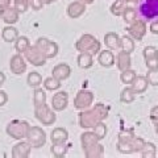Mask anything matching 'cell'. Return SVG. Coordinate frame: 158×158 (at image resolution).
<instances>
[{
  "label": "cell",
  "instance_id": "obj_43",
  "mask_svg": "<svg viewBox=\"0 0 158 158\" xmlns=\"http://www.w3.org/2000/svg\"><path fill=\"white\" fill-rule=\"evenodd\" d=\"M145 65L148 70H156V69H158V57L145 59Z\"/></svg>",
  "mask_w": 158,
  "mask_h": 158
},
{
  "label": "cell",
  "instance_id": "obj_48",
  "mask_svg": "<svg viewBox=\"0 0 158 158\" xmlns=\"http://www.w3.org/2000/svg\"><path fill=\"white\" fill-rule=\"evenodd\" d=\"M9 4H11V0H0V9L9 7Z\"/></svg>",
  "mask_w": 158,
  "mask_h": 158
},
{
  "label": "cell",
  "instance_id": "obj_50",
  "mask_svg": "<svg viewBox=\"0 0 158 158\" xmlns=\"http://www.w3.org/2000/svg\"><path fill=\"white\" fill-rule=\"evenodd\" d=\"M81 2L85 4V6H87V4H92L94 2H95V0H81Z\"/></svg>",
  "mask_w": 158,
  "mask_h": 158
},
{
  "label": "cell",
  "instance_id": "obj_36",
  "mask_svg": "<svg viewBox=\"0 0 158 158\" xmlns=\"http://www.w3.org/2000/svg\"><path fill=\"white\" fill-rule=\"evenodd\" d=\"M92 108L96 111V113L99 115V117H100L102 121H104L106 118L108 117V115H110V110H108V107L106 104H103V103H96Z\"/></svg>",
  "mask_w": 158,
  "mask_h": 158
},
{
  "label": "cell",
  "instance_id": "obj_41",
  "mask_svg": "<svg viewBox=\"0 0 158 158\" xmlns=\"http://www.w3.org/2000/svg\"><path fill=\"white\" fill-rule=\"evenodd\" d=\"M145 78L148 79V83L150 86H158V69H156V70H148Z\"/></svg>",
  "mask_w": 158,
  "mask_h": 158
},
{
  "label": "cell",
  "instance_id": "obj_4",
  "mask_svg": "<svg viewBox=\"0 0 158 158\" xmlns=\"http://www.w3.org/2000/svg\"><path fill=\"white\" fill-rule=\"evenodd\" d=\"M34 116H36V118L41 124L48 125V127L53 125L57 120V116H56V113H54L53 108L46 104L34 107Z\"/></svg>",
  "mask_w": 158,
  "mask_h": 158
},
{
  "label": "cell",
  "instance_id": "obj_2",
  "mask_svg": "<svg viewBox=\"0 0 158 158\" xmlns=\"http://www.w3.org/2000/svg\"><path fill=\"white\" fill-rule=\"evenodd\" d=\"M31 125L28 121L24 120H13L7 125V135L9 137L15 138V140H23L28 135V131Z\"/></svg>",
  "mask_w": 158,
  "mask_h": 158
},
{
  "label": "cell",
  "instance_id": "obj_19",
  "mask_svg": "<svg viewBox=\"0 0 158 158\" xmlns=\"http://www.w3.org/2000/svg\"><path fill=\"white\" fill-rule=\"evenodd\" d=\"M86 11V6L82 2H73L69 4L67 7V15L71 19H78L81 17Z\"/></svg>",
  "mask_w": 158,
  "mask_h": 158
},
{
  "label": "cell",
  "instance_id": "obj_7",
  "mask_svg": "<svg viewBox=\"0 0 158 158\" xmlns=\"http://www.w3.org/2000/svg\"><path fill=\"white\" fill-rule=\"evenodd\" d=\"M135 137V133L132 131H121L118 133L117 138V150L123 154H132V138Z\"/></svg>",
  "mask_w": 158,
  "mask_h": 158
},
{
  "label": "cell",
  "instance_id": "obj_9",
  "mask_svg": "<svg viewBox=\"0 0 158 158\" xmlns=\"http://www.w3.org/2000/svg\"><path fill=\"white\" fill-rule=\"evenodd\" d=\"M146 32H148V27H146V23L144 20H135V21L129 24V27H128L129 37L136 40V41H141V40L145 37Z\"/></svg>",
  "mask_w": 158,
  "mask_h": 158
},
{
  "label": "cell",
  "instance_id": "obj_40",
  "mask_svg": "<svg viewBox=\"0 0 158 158\" xmlns=\"http://www.w3.org/2000/svg\"><path fill=\"white\" fill-rule=\"evenodd\" d=\"M145 144V140L141 137H137L135 136L132 138V150L133 153H140V150L142 149V146Z\"/></svg>",
  "mask_w": 158,
  "mask_h": 158
},
{
  "label": "cell",
  "instance_id": "obj_49",
  "mask_svg": "<svg viewBox=\"0 0 158 158\" xmlns=\"http://www.w3.org/2000/svg\"><path fill=\"white\" fill-rule=\"evenodd\" d=\"M4 82H6V75H4L3 71H0V87L4 85Z\"/></svg>",
  "mask_w": 158,
  "mask_h": 158
},
{
  "label": "cell",
  "instance_id": "obj_24",
  "mask_svg": "<svg viewBox=\"0 0 158 158\" xmlns=\"http://www.w3.org/2000/svg\"><path fill=\"white\" fill-rule=\"evenodd\" d=\"M29 46H31V41H29V38L25 36H19L15 40V49H16V52L19 54L25 53Z\"/></svg>",
  "mask_w": 158,
  "mask_h": 158
},
{
  "label": "cell",
  "instance_id": "obj_35",
  "mask_svg": "<svg viewBox=\"0 0 158 158\" xmlns=\"http://www.w3.org/2000/svg\"><path fill=\"white\" fill-rule=\"evenodd\" d=\"M92 132L96 135V137L99 138V140H103V138L106 137V135H107V132H108V129H107V125L104 124L103 121H99V123H96L95 125L92 127Z\"/></svg>",
  "mask_w": 158,
  "mask_h": 158
},
{
  "label": "cell",
  "instance_id": "obj_38",
  "mask_svg": "<svg viewBox=\"0 0 158 158\" xmlns=\"http://www.w3.org/2000/svg\"><path fill=\"white\" fill-rule=\"evenodd\" d=\"M124 9H125L124 0H116V2L111 6V13L113 16H121L123 12H124Z\"/></svg>",
  "mask_w": 158,
  "mask_h": 158
},
{
  "label": "cell",
  "instance_id": "obj_30",
  "mask_svg": "<svg viewBox=\"0 0 158 158\" xmlns=\"http://www.w3.org/2000/svg\"><path fill=\"white\" fill-rule=\"evenodd\" d=\"M33 104L34 107H38V106H42V104H46V92L42 90V88H36L33 94Z\"/></svg>",
  "mask_w": 158,
  "mask_h": 158
},
{
  "label": "cell",
  "instance_id": "obj_47",
  "mask_svg": "<svg viewBox=\"0 0 158 158\" xmlns=\"http://www.w3.org/2000/svg\"><path fill=\"white\" fill-rule=\"evenodd\" d=\"M149 31H150L153 34H158V20H156V21H153V23L150 24Z\"/></svg>",
  "mask_w": 158,
  "mask_h": 158
},
{
  "label": "cell",
  "instance_id": "obj_3",
  "mask_svg": "<svg viewBox=\"0 0 158 158\" xmlns=\"http://www.w3.org/2000/svg\"><path fill=\"white\" fill-rule=\"evenodd\" d=\"M27 141L34 149L42 148L46 144V133L41 127H31L27 135Z\"/></svg>",
  "mask_w": 158,
  "mask_h": 158
},
{
  "label": "cell",
  "instance_id": "obj_51",
  "mask_svg": "<svg viewBox=\"0 0 158 158\" xmlns=\"http://www.w3.org/2000/svg\"><path fill=\"white\" fill-rule=\"evenodd\" d=\"M54 2H57V0H45V4H52Z\"/></svg>",
  "mask_w": 158,
  "mask_h": 158
},
{
  "label": "cell",
  "instance_id": "obj_32",
  "mask_svg": "<svg viewBox=\"0 0 158 158\" xmlns=\"http://www.w3.org/2000/svg\"><path fill=\"white\" fill-rule=\"evenodd\" d=\"M135 99H136V94L131 87H125L120 94V100L121 103H125V104H129V103L135 102Z\"/></svg>",
  "mask_w": 158,
  "mask_h": 158
},
{
  "label": "cell",
  "instance_id": "obj_52",
  "mask_svg": "<svg viewBox=\"0 0 158 158\" xmlns=\"http://www.w3.org/2000/svg\"><path fill=\"white\" fill-rule=\"evenodd\" d=\"M154 132L158 135V124H154Z\"/></svg>",
  "mask_w": 158,
  "mask_h": 158
},
{
  "label": "cell",
  "instance_id": "obj_6",
  "mask_svg": "<svg viewBox=\"0 0 158 158\" xmlns=\"http://www.w3.org/2000/svg\"><path fill=\"white\" fill-rule=\"evenodd\" d=\"M99 121H102V120L94 108L82 110V112L79 113V127L83 128V129H90V128H92Z\"/></svg>",
  "mask_w": 158,
  "mask_h": 158
},
{
  "label": "cell",
  "instance_id": "obj_13",
  "mask_svg": "<svg viewBox=\"0 0 158 158\" xmlns=\"http://www.w3.org/2000/svg\"><path fill=\"white\" fill-rule=\"evenodd\" d=\"M20 13L15 9V7H6L0 9V19L3 20L8 25H12V24H16L19 21Z\"/></svg>",
  "mask_w": 158,
  "mask_h": 158
},
{
  "label": "cell",
  "instance_id": "obj_18",
  "mask_svg": "<svg viewBox=\"0 0 158 158\" xmlns=\"http://www.w3.org/2000/svg\"><path fill=\"white\" fill-rule=\"evenodd\" d=\"M148 86H149L148 79L142 75H136L135 81L131 83V88L135 91L136 95H138V94H144L148 90Z\"/></svg>",
  "mask_w": 158,
  "mask_h": 158
},
{
  "label": "cell",
  "instance_id": "obj_29",
  "mask_svg": "<svg viewBox=\"0 0 158 158\" xmlns=\"http://www.w3.org/2000/svg\"><path fill=\"white\" fill-rule=\"evenodd\" d=\"M27 83H28V86L32 87V88L40 87V86H41V83H42V77H41V74L37 73V71L29 73V74H28V78H27Z\"/></svg>",
  "mask_w": 158,
  "mask_h": 158
},
{
  "label": "cell",
  "instance_id": "obj_17",
  "mask_svg": "<svg viewBox=\"0 0 158 158\" xmlns=\"http://www.w3.org/2000/svg\"><path fill=\"white\" fill-rule=\"evenodd\" d=\"M116 65H117V69L120 71H124V70H127V69H131V65H132L131 53H127L124 50H121L120 53H117Z\"/></svg>",
  "mask_w": 158,
  "mask_h": 158
},
{
  "label": "cell",
  "instance_id": "obj_46",
  "mask_svg": "<svg viewBox=\"0 0 158 158\" xmlns=\"http://www.w3.org/2000/svg\"><path fill=\"white\" fill-rule=\"evenodd\" d=\"M7 102H8V95H7V92L0 90V107H3Z\"/></svg>",
  "mask_w": 158,
  "mask_h": 158
},
{
  "label": "cell",
  "instance_id": "obj_34",
  "mask_svg": "<svg viewBox=\"0 0 158 158\" xmlns=\"http://www.w3.org/2000/svg\"><path fill=\"white\" fill-rule=\"evenodd\" d=\"M44 87H45V90L49 91H57L61 87V81H58L54 77H49L44 81Z\"/></svg>",
  "mask_w": 158,
  "mask_h": 158
},
{
  "label": "cell",
  "instance_id": "obj_11",
  "mask_svg": "<svg viewBox=\"0 0 158 158\" xmlns=\"http://www.w3.org/2000/svg\"><path fill=\"white\" fill-rule=\"evenodd\" d=\"M9 69L15 75H21L27 71V61L21 54H15L9 61Z\"/></svg>",
  "mask_w": 158,
  "mask_h": 158
},
{
  "label": "cell",
  "instance_id": "obj_45",
  "mask_svg": "<svg viewBox=\"0 0 158 158\" xmlns=\"http://www.w3.org/2000/svg\"><path fill=\"white\" fill-rule=\"evenodd\" d=\"M150 120L153 121V124H158V106L150 110Z\"/></svg>",
  "mask_w": 158,
  "mask_h": 158
},
{
  "label": "cell",
  "instance_id": "obj_14",
  "mask_svg": "<svg viewBox=\"0 0 158 158\" xmlns=\"http://www.w3.org/2000/svg\"><path fill=\"white\" fill-rule=\"evenodd\" d=\"M32 146L28 144V141H20L12 148V157L13 158H27L31 154Z\"/></svg>",
  "mask_w": 158,
  "mask_h": 158
},
{
  "label": "cell",
  "instance_id": "obj_8",
  "mask_svg": "<svg viewBox=\"0 0 158 158\" xmlns=\"http://www.w3.org/2000/svg\"><path fill=\"white\" fill-rule=\"evenodd\" d=\"M92 103H94V94L88 90H81L77 94L75 99H74V107L81 111L90 108Z\"/></svg>",
  "mask_w": 158,
  "mask_h": 158
},
{
  "label": "cell",
  "instance_id": "obj_27",
  "mask_svg": "<svg viewBox=\"0 0 158 158\" xmlns=\"http://www.w3.org/2000/svg\"><path fill=\"white\" fill-rule=\"evenodd\" d=\"M94 63V59H92V54L90 53H81L78 56V66L81 69H90Z\"/></svg>",
  "mask_w": 158,
  "mask_h": 158
},
{
  "label": "cell",
  "instance_id": "obj_12",
  "mask_svg": "<svg viewBox=\"0 0 158 158\" xmlns=\"http://www.w3.org/2000/svg\"><path fill=\"white\" fill-rule=\"evenodd\" d=\"M69 104V94L66 91H58L52 98V108L54 111H63Z\"/></svg>",
  "mask_w": 158,
  "mask_h": 158
},
{
  "label": "cell",
  "instance_id": "obj_28",
  "mask_svg": "<svg viewBox=\"0 0 158 158\" xmlns=\"http://www.w3.org/2000/svg\"><path fill=\"white\" fill-rule=\"evenodd\" d=\"M67 150H69V145L66 144V142H62V144H53L50 153L54 157L61 158V157L67 154Z\"/></svg>",
  "mask_w": 158,
  "mask_h": 158
},
{
  "label": "cell",
  "instance_id": "obj_25",
  "mask_svg": "<svg viewBox=\"0 0 158 158\" xmlns=\"http://www.w3.org/2000/svg\"><path fill=\"white\" fill-rule=\"evenodd\" d=\"M2 37L6 42H15V40L19 37V32H17L16 28H13L12 25H8L3 29Z\"/></svg>",
  "mask_w": 158,
  "mask_h": 158
},
{
  "label": "cell",
  "instance_id": "obj_37",
  "mask_svg": "<svg viewBox=\"0 0 158 158\" xmlns=\"http://www.w3.org/2000/svg\"><path fill=\"white\" fill-rule=\"evenodd\" d=\"M123 19L127 24H132L135 20H137V9H133V8H125L124 12H123Z\"/></svg>",
  "mask_w": 158,
  "mask_h": 158
},
{
  "label": "cell",
  "instance_id": "obj_33",
  "mask_svg": "<svg viewBox=\"0 0 158 158\" xmlns=\"http://www.w3.org/2000/svg\"><path fill=\"white\" fill-rule=\"evenodd\" d=\"M136 75H137V74H136L135 70H132V69H127V70L121 71V74H120V81L124 83V85H131V83L135 81Z\"/></svg>",
  "mask_w": 158,
  "mask_h": 158
},
{
  "label": "cell",
  "instance_id": "obj_39",
  "mask_svg": "<svg viewBox=\"0 0 158 158\" xmlns=\"http://www.w3.org/2000/svg\"><path fill=\"white\" fill-rule=\"evenodd\" d=\"M13 4H15V9L19 12V13H24L28 11L29 8V0H13Z\"/></svg>",
  "mask_w": 158,
  "mask_h": 158
},
{
  "label": "cell",
  "instance_id": "obj_10",
  "mask_svg": "<svg viewBox=\"0 0 158 158\" xmlns=\"http://www.w3.org/2000/svg\"><path fill=\"white\" fill-rule=\"evenodd\" d=\"M25 54V61L32 63L33 66H44L46 63V57L42 54L41 50H38L36 46H29L28 50L24 53Z\"/></svg>",
  "mask_w": 158,
  "mask_h": 158
},
{
  "label": "cell",
  "instance_id": "obj_1",
  "mask_svg": "<svg viewBox=\"0 0 158 158\" xmlns=\"http://www.w3.org/2000/svg\"><path fill=\"white\" fill-rule=\"evenodd\" d=\"M75 49L81 53H90L94 56L100 52V42L92 34H83L75 42Z\"/></svg>",
  "mask_w": 158,
  "mask_h": 158
},
{
  "label": "cell",
  "instance_id": "obj_21",
  "mask_svg": "<svg viewBox=\"0 0 158 158\" xmlns=\"http://www.w3.org/2000/svg\"><path fill=\"white\" fill-rule=\"evenodd\" d=\"M104 44L110 50H117L120 49V36L115 32H110L104 36Z\"/></svg>",
  "mask_w": 158,
  "mask_h": 158
},
{
  "label": "cell",
  "instance_id": "obj_15",
  "mask_svg": "<svg viewBox=\"0 0 158 158\" xmlns=\"http://www.w3.org/2000/svg\"><path fill=\"white\" fill-rule=\"evenodd\" d=\"M53 75L56 79H58V81H66V79L70 77V74H71V69L70 66L67 65V63H58L57 66H54L53 69V71H52Z\"/></svg>",
  "mask_w": 158,
  "mask_h": 158
},
{
  "label": "cell",
  "instance_id": "obj_26",
  "mask_svg": "<svg viewBox=\"0 0 158 158\" xmlns=\"http://www.w3.org/2000/svg\"><path fill=\"white\" fill-rule=\"evenodd\" d=\"M140 154H141V157H144V158H154L157 156V148H156V145L153 144V142H146L145 141L142 149L140 150Z\"/></svg>",
  "mask_w": 158,
  "mask_h": 158
},
{
  "label": "cell",
  "instance_id": "obj_42",
  "mask_svg": "<svg viewBox=\"0 0 158 158\" xmlns=\"http://www.w3.org/2000/svg\"><path fill=\"white\" fill-rule=\"evenodd\" d=\"M144 58L145 59H149V58H153V57H158V49L156 46H146L144 49Z\"/></svg>",
  "mask_w": 158,
  "mask_h": 158
},
{
  "label": "cell",
  "instance_id": "obj_44",
  "mask_svg": "<svg viewBox=\"0 0 158 158\" xmlns=\"http://www.w3.org/2000/svg\"><path fill=\"white\" fill-rule=\"evenodd\" d=\"M45 6V0H29V7H32L33 11H40Z\"/></svg>",
  "mask_w": 158,
  "mask_h": 158
},
{
  "label": "cell",
  "instance_id": "obj_16",
  "mask_svg": "<svg viewBox=\"0 0 158 158\" xmlns=\"http://www.w3.org/2000/svg\"><path fill=\"white\" fill-rule=\"evenodd\" d=\"M115 59H116L115 54H113L112 50H110V49L99 52L98 62L100 63V66H103V67H112L115 65Z\"/></svg>",
  "mask_w": 158,
  "mask_h": 158
},
{
  "label": "cell",
  "instance_id": "obj_5",
  "mask_svg": "<svg viewBox=\"0 0 158 158\" xmlns=\"http://www.w3.org/2000/svg\"><path fill=\"white\" fill-rule=\"evenodd\" d=\"M34 46H36L38 50L42 52V54L46 57V59L54 58L58 54V50H59L57 42H54L52 40L45 38V37H40L36 41V45Z\"/></svg>",
  "mask_w": 158,
  "mask_h": 158
},
{
  "label": "cell",
  "instance_id": "obj_23",
  "mask_svg": "<svg viewBox=\"0 0 158 158\" xmlns=\"http://www.w3.org/2000/svg\"><path fill=\"white\" fill-rule=\"evenodd\" d=\"M100 140L96 137V135L94 132H85L81 135V145L83 148V150L87 149V148H90L94 144H96Z\"/></svg>",
  "mask_w": 158,
  "mask_h": 158
},
{
  "label": "cell",
  "instance_id": "obj_22",
  "mask_svg": "<svg viewBox=\"0 0 158 158\" xmlns=\"http://www.w3.org/2000/svg\"><path fill=\"white\" fill-rule=\"evenodd\" d=\"M83 152H85V156L87 158H100L104 156V146L102 144H99V142H96V144L91 145L90 148H87V149H85Z\"/></svg>",
  "mask_w": 158,
  "mask_h": 158
},
{
  "label": "cell",
  "instance_id": "obj_20",
  "mask_svg": "<svg viewBox=\"0 0 158 158\" xmlns=\"http://www.w3.org/2000/svg\"><path fill=\"white\" fill-rule=\"evenodd\" d=\"M67 138H69V132L65 128H56L50 133L52 144H62V142L67 141Z\"/></svg>",
  "mask_w": 158,
  "mask_h": 158
},
{
  "label": "cell",
  "instance_id": "obj_31",
  "mask_svg": "<svg viewBox=\"0 0 158 158\" xmlns=\"http://www.w3.org/2000/svg\"><path fill=\"white\" fill-rule=\"evenodd\" d=\"M120 49L127 52V53H132L133 50H135V42H133V38L129 37V36L120 37Z\"/></svg>",
  "mask_w": 158,
  "mask_h": 158
}]
</instances>
